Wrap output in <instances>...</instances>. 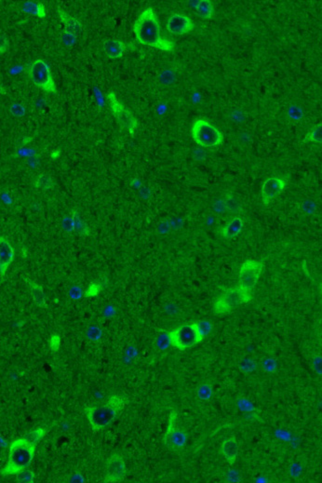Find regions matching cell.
<instances>
[{"label": "cell", "mask_w": 322, "mask_h": 483, "mask_svg": "<svg viewBox=\"0 0 322 483\" xmlns=\"http://www.w3.org/2000/svg\"><path fill=\"white\" fill-rule=\"evenodd\" d=\"M244 221L241 217H235L221 229V235L226 240H233L242 233Z\"/></svg>", "instance_id": "cell-18"}, {"label": "cell", "mask_w": 322, "mask_h": 483, "mask_svg": "<svg viewBox=\"0 0 322 483\" xmlns=\"http://www.w3.org/2000/svg\"><path fill=\"white\" fill-rule=\"evenodd\" d=\"M54 183L51 177H49L47 174H40L39 177L37 178L35 182V186L39 189H41L43 191H47L53 187Z\"/></svg>", "instance_id": "cell-22"}, {"label": "cell", "mask_w": 322, "mask_h": 483, "mask_svg": "<svg viewBox=\"0 0 322 483\" xmlns=\"http://www.w3.org/2000/svg\"><path fill=\"white\" fill-rule=\"evenodd\" d=\"M306 142H311L315 144H322V123L315 126L313 129H311L306 136H305Z\"/></svg>", "instance_id": "cell-21"}, {"label": "cell", "mask_w": 322, "mask_h": 483, "mask_svg": "<svg viewBox=\"0 0 322 483\" xmlns=\"http://www.w3.org/2000/svg\"><path fill=\"white\" fill-rule=\"evenodd\" d=\"M15 256L14 250L8 240L4 237L0 239V270L1 278L3 279L8 270V266L12 263Z\"/></svg>", "instance_id": "cell-14"}, {"label": "cell", "mask_w": 322, "mask_h": 483, "mask_svg": "<svg viewBox=\"0 0 322 483\" xmlns=\"http://www.w3.org/2000/svg\"><path fill=\"white\" fill-rule=\"evenodd\" d=\"M45 434H46V429L38 428V429H35L32 432H30L29 434H27L25 438H27L31 443L37 445L39 442L44 438Z\"/></svg>", "instance_id": "cell-24"}, {"label": "cell", "mask_w": 322, "mask_h": 483, "mask_svg": "<svg viewBox=\"0 0 322 483\" xmlns=\"http://www.w3.org/2000/svg\"><path fill=\"white\" fill-rule=\"evenodd\" d=\"M199 327H200V330L201 331L202 335L205 337L206 335H208L209 333V331L211 330V325L209 322H199L198 323Z\"/></svg>", "instance_id": "cell-28"}, {"label": "cell", "mask_w": 322, "mask_h": 483, "mask_svg": "<svg viewBox=\"0 0 322 483\" xmlns=\"http://www.w3.org/2000/svg\"><path fill=\"white\" fill-rule=\"evenodd\" d=\"M195 24L193 21L184 14H173L167 22V29L170 34L182 36L193 31Z\"/></svg>", "instance_id": "cell-13"}, {"label": "cell", "mask_w": 322, "mask_h": 483, "mask_svg": "<svg viewBox=\"0 0 322 483\" xmlns=\"http://www.w3.org/2000/svg\"><path fill=\"white\" fill-rule=\"evenodd\" d=\"M193 6L197 14L202 19H211L214 15L213 4L209 0L193 1Z\"/></svg>", "instance_id": "cell-19"}, {"label": "cell", "mask_w": 322, "mask_h": 483, "mask_svg": "<svg viewBox=\"0 0 322 483\" xmlns=\"http://www.w3.org/2000/svg\"><path fill=\"white\" fill-rule=\"evenodd\" d=\"M126 44L118 40H107L104 42V51L109 59H119L126 50Z\"/></svg>", "instance_id": "cell-17"}, {"label": "cell", "mask_w": 322, "mask_h": 483, "mask_svg": "<svg viewBox=\"0 0 322 483\" xmlns=\"http://www.w3.org/2000/svg\"><path fill=\"white\" fill-rule=\"evenodd\" d=\"M170 345L179 350H185L200 344L204 336L198 323H185L168 333Z\"/></svg>", "instance_id": "cell-4"}, {"label": "cell", "mask_w": 322, "mask_h": 483, "mask_svg": "<svg viewBox=\"0 0 322 483\" xmlns=\"http://www.w3.org/2000/svg\"><path fill=\"white\" fill-rule=\"evenodd\" d=\"M58 15L61 22L65 24V31L68 35L76 38L80 34L82 24L77 18L67 14L62 8H58Z\"/></svg>", "instance_id": "cell-15"}, {"label": "cell", "mask_w": 322, "mask_h": 483, "mask_svg": "<svg viewBox=\"0 0 322 483\" xmlns=\"http://www.w3.org/2000/svg\"><path fill=\"white\" fill-rule=\"evenodd\" d=\"M126 405V399L121 396H113L106 402L93 407H86L85 411L89 425L94 432L110 426Z\"/></svg>", "instance_id": "cell-2"}, {"label": "cell", "mask_w": 322, "mask_h": 483, "mask_svg": "<svg viewBox=\"0 0 322 483\" xmlns=\"http://www.w3.org/2000/svg\"><path fill=\"white\" fill-rule=\"evenodd\" d=\"M264 264L260 261L247 260L242 264L239 274V285L243 289L252 292L261 277Z\"/></svg>", "instance_id": "cell-9"}, {"label": "cell", "mask_w": 322, "mask_h": 483, "mask_svg": "<svg viewBox=\"0 0 322 483\" xmlns=\"http://www.w3.org/2000/svg\"><path fill=\"white\" fill-rule=\"evenodd\" d=\"M133 32L142 45L159 48L163 51H172L174 43L161 36L158 17L152 8H145L133 24Z\"/></svg>", "instance_id": "cell-1"}, {"label": "cell", "mask_w": 322, "mask_h": 483, "mask_svg": "<svg viewBox=\"0 0 322 483\" xmlns=\"http://www.w3.org/2000/svg\"><path fill=\"white\" fill-rule=\"evenodd\" d=\"M107 98L114 117L124 129H127L130 134H133L138 128V121L135 117L121 104L114 91H110L107 94Z\"/></svg>", "instance_id": "cell-8"}, {"label": "cell", "mask_w": 322, "mask_h": 483, "mask_svg": "<svg viewBox=\"0 0 322 483\" xmlns=\"http://www.w3.org/2000/svg\"><path fill=\"white\" fill-rule=\"evenodd\" d=\"M99 287L95 285V284H91L89 287V289L87 290V295L89 296V295H96L97 293L99 292Z\"/></svg>", "instance_id": "cell-31"}, {"label": "cell", "mask_w": 322, "mask_h": 483, "mask_svg": "<svg viewBox=\"0 0 322 483\" xmlns=\"http://www.w3.org/2000/svg\"><path fill=\"white\" fill-rule=\"evenodd\" d=\"M28 74L31 81L39 89L51 94L56 93V85L50 67L44 60L37 59L32 62L29 66Z\"/></svg>", "instance_id": "cell-7"}, {"label": "cell", "mask_w": 322, "mask_h": 483, "mask_svg": "<svg viewBox=\"0 0 322 483\" xmlns=\"http://www.w3.org/2000/svg\"><path fill=\"white\" fill-rule=\"evenodd\" d=\"M36 444L27 438H21L10 443L7 465L1 469L3 476L15 475L30 466L35 456Z\"/></svg>", "instance_id": "cell-3"}, {"label": "cell", "mask_w": 322, "mask_h": 483, "mask_svg": "<svg viewBox=\"0 0 322 483\" xmlns=\"http://www.w3.org/2000/svg\"><path fill=\"white\" fill-rule=\"evenodd\" d=\"M22 10L25 13L35 15L40 19H44L46 17V8L42 3L40 2L26 1L23 4Z\"/></svg>", "instance_id": "cell-20"}, {"label": "cell", "mask_w": 322, "mask_h": 483, "mask_svg": "<svg viewBox=\"0 0 322 483\" xmlns=\"http://www.w3.org/2000/svg\"><path fill=\"white\" fill-rule=\"evenodd\" d=\"M16 481L18 483H32L35 480V473L29 470H23L16 474Z\"/></svg>", "instance_id": "cell-25"}, {"label": "cell", "mask_w": 322, "mask_h": 483, "mask_svg": "<svg viewBox=\"0 0 322 483\" xmlns=\"http://www.w3.org/2000/svg\"><path fill=\"white\" fill-rule=\"evenodd\" d=\"M252 299V292L243 289L240 285L225 290L214 304V312L217 315H225L235 308L247 304Z\"/></svg>", "instance_id": "cell-5"}, {"label": "cell", "mask_w": 322, "mask_h": 483, "mask_svg": "<svg viewBox=\"0 0 322 483\" xmlns=\"http://www.w3.org/2000/svg\"><path fill=\"white\" fill-rule=\"evenodd\" d=\"M61 346V339H60V336L57 335V334H54L51 336V338L49 340V346H50V349L53 351V352H56L57 350L59 349V347Z\"/></svg>", "instance_id": "cell-27"}, {"label": "cell", "mask_w": 322, "mask_h": 483, "mask_svg": "<svg viewBox=\"0 0 322 483\" xmlns=\"http://www.w3.org/2000/svg\"><path fill=\"white\" fill-rule=\"evenodd\" d=\"M31 290H32L33 299L35 303L39 306H45V296L44 292L40 285L30 282Z\"/></svg>", "instance_id": "cell-23"}, {"label": "cell", "mask_w": 322, "mask_h": 483, "mask_svg": "<svg viewBox=\"0 0 322 483\" xmlns=\"http://www.w3.org/2000/svg\"><path fill=\"white\" fill-rule=\"evenodd\" d=\"M191 133L194 141L202 147H216L224 142L222 132L209 122L202 119L194 121Z\"/></svg>", "instance_id": "cell-6"}, {"label": "cell", "mask_w": 322, "mask_h": 483, "mask_svg": "<svg viewBox=\"0 0 322 483\" xmlns=\"http://www.w3.org/2000/svg\"><path fill=\"white\" fill-rule=\"evenodd\" d=\"M126 464L121 454L115 453L107 460L105 469V483H120L126 476Z\"/></svg>", "instance_id": "cell-11"}, {"label": "cell", "mask_w": 322, "mask_h": 483, "mask_svg": "<svg viewBox=\"0 0 322 483\" xmlns=\"http://www.w3.org/2000/svg\"><path fill=\"white\" fill-rule=\"evenodd\" d=\"M10 111L15 117H23L25 113L24 106L21 105H13L10 107Z\"/></svg>", "instance_id": "cell-29"}, {"label": "cell", "mask_w": 322, "mask_h": 483, "mask_svg": "<svg viewBox=\"0 0 322 483\" xmlns=\"http://www.w3.org/2000/svg\"><path fill=\"white\" fill-rule=\"evenodd\" d=\"M321 291H322V284H321Z\"/></svg>", "instance_id": "cell-32"}, {"label": "cell", "mask_w": 322, "mask_h": 483, "mask_svg": "<svg viewBox=\"0 0 322 483\" xmlns=\"http://www.w3.org/2000/svg\"><path fill=\"white\" fill-rule=\"evenodd\" d=\"M286 182L284 179L277 176L266 179L262 185V200L265 205H268L284 191Z\"/></svg>", "instance_id": "cell-12"}, {"label": "cell", "mask_w": 322, "mask_h": 483, "mask_svg": "<svg viewBox=\"0 0 322 483\" xmlns=\"http://www.w3.org/2000/svg\"><path fill=\"white\" fill-rule=\"evenodd\" d=\"M226 207L228 210L232 212H239L241 210V205L233 197H227L226 200Z\"/></svg>", "instance_id": "cell-26"}, {"label": "cell", "mask_w": 322, "mask_h": 483, "mask_svg": "<svg viewBox=\"0 0 322 483\" xmlns=\"http://www.w3.org/2000/svg\"><path fill=\"white\" fill-rule=\"evenodd\" d=\"M221 451L226 458V462L233 465L239 455V443L236 438L231 437L226 439L221 446Z\"/></svg>", "instance_id": "cell-16"}, {"label": "cell", "mask_w": 322, "mask_h": 483, "mask_svg": "<svg viewBox=\"0 0 322 483\" xmlns=\"http://www.w3.org/2000/svg\"><path fill=\"white\" fill-rule=\"evenodd\" d=\"M186 440V434L178 427L177 412L173 410L169 415V425L164 436L165 445L170 450L177 451L185 446Z\"/></svg>", "instance_id": "cell-10"}, {"label": "cell", "mask_w": 322, "mask_h": 483, "mask_svg": "<svg viewBox=\"0 0 322 483\" xmlns=\"http://www.w3.org/2000/svg\"><path fill=\"white\" fill-rule=\"evenodd\" d=\"M8 44L9 43H8L7 37L5 35H2L1 36V46H0V52H1V54H3L4 52H6V50L8 48Z\"/></svg>", "instance_id": "cell-30"}]
</instances>
